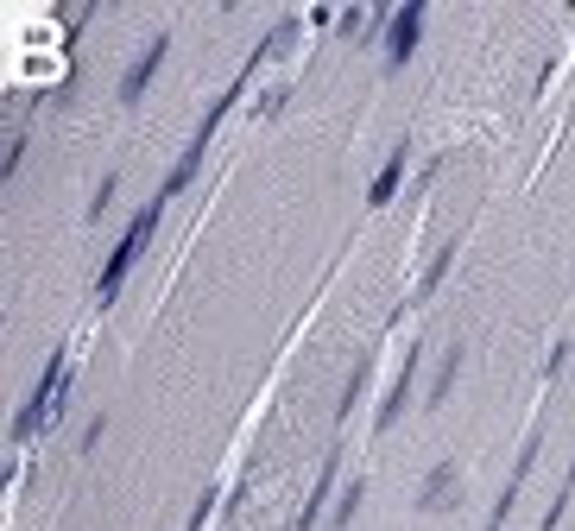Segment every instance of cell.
Wrapping results in <instances>:
<instances>
[{
    "mask_svg": "<svg viewBox=\"0 0 575 531\" xmlns=\"http://www.w3.org/2000/svg\"><path fill=\"white\" fill-rule=\"evenodd\" d=\"M158 222H165V196H152V203H146L140 215H133V222H127V234L114 241V253L102 260V279H95V298H102V304H114V291H121V285H127V272L140 266V253L152 247Z\"/></svg>",
    "mask_w": 575,
    "mask_h": 531,
    "instance_id": "obj_1",
    "label": "cell"
},
{
    "mask_svg": "<svg viewBox=\"0 0 575 531\" xmlns=\"http://www.w3.org/2000/svg\"><path fill=\"white\" fill-rule=\"evenodd\" d=\"M64 367H70V348H51V361H45V373H38V386L26 392V405H19V418H13V443H32L45 424L64 418V399H70Z\"/></svg>",
    "mask_w": 575,
    "mask_h": 531,
    "instance_id": "obj_2",
    "label": "cell"
},
{
    "mask_svg": "<svg viewBox=\"0 0 575 531\" xmlns=\"http://www.w3.org/2000/svg\"><path fill=\"white\" fill-rule=\"evenodd\" d=\"M165 57H171V32H152V45H140V51H133V64L121 70V89H114V95H121V108H140V95L152 89V76H158Z\"/></svg>",
    "mask_w": 575,
    "mask_h": 531,
    "instance_id": "obj_3",
    "label": "cell"
},
{
    "mask_svg": "<svg viewBox=\"0 0 575 531\" xmlns=\"http://www.w3.org/2000/svg\"><path fill=\"white\" fill-rule=\"evenodd\" d=\"M424 19H430V7H424V0H411V7H399V19L386 26V64H392V70H405L411 57H418V45H424Z\"/></svg>",
    "mask_w": 575,
    "mask_h": 531,
    "instance_id": "obj_4",
    "label": "cell"
},
{
    "mask_svg": "<svg viewBox=\"0 0 575 531\" xmlns=\"http://www.w3.org/2000/svg\"><path fill=\"white\" fill-rule=\"evenodd\" d=\"M418 354H424V342H411V348H405V367H399V380L386 386L380 411H373V430H392V424L405 418V405H411V386H418Z\"/></svg>",
    "mask_w": 575,
    "mask_h": 531,
    "instance_id": "obj_5",
    "label": "cell"
},
{
    "mask_svg": "<svg viewBox=\"0 0 575 531\" xmlns=\"http://www.w3.org/2000/svg\"><path fill=\"white\" fill-rule=\"evenodd\" d=\"M335 487H342V449H329V456H323V475H316V487H310L304 513L291 519V531H316V519H323V506H329Z\"/></svg>",
    "mask_w": 575,
    "mask_h": 531,
    "instance_id": "obj_6",
    "label": "cell"
},
{
    "mask_svg": "<svg viewBox=\"0 0 575 531\" xmlns=\"http://www.w3.org/2000/svg\"><path fill=\"white\" fill-rule=\"evenodd\" d=\"M449 500H462V468H455V462H436L430 475H424V487H418V513H443Z\"/></svg>",
    "mask_w": 575,
    "mask_h": 531,
    "instance_id": "obj_7",
    "label": "cell"
},
{
    "mask_svg": "<svg viewBox=\"0 0 575 531\" xmlns=\"http://www.w3.org/2000/svg\"><path fill=\"white\" fill-rule=\"evenodd\" d=\"M203 152H209V140H203V133H190V146L177 152V165L165 171V184H158V196H165V203H171V196H184V190L196 184V171H203Z\"/></svg>",
    "mask_w": 575,
    "mask_h": 531,
    "instance_id": "obj_8",
    "label": "cell"
},
{
    "mask_svg": "<svg viewBox=\"0 0 575 531\" xmlns=\"http://www.w3.org/2000/svg\"><path fill=\"white\" fill-rule=\"evenodd\" d=\"M405 159H411V133H405V140H399V146L386 152V165H380V177H373V184H367V203H373V209H386L392 196H399V177H405Z\"/></svg>",
    "mask_w": 575,
    "mask_h": 531,
    "instance_id": "obj_9",
    "label": "cell"
},
{
    "mask_svg": "<svg viewBox=\"0 0 575 531\" xmlns=\"http://www.w3.org/2000/svg\"><path fill=\"white\" fill-rule=\"evenodd\" d=\"M462 367H468V348H462V342H449V348H443V361H436V380L424 386V405H430V411H436V405H443L449 392H455V380H462Z\"/></svg>",
    "mask_w": 575,
    "mask_h": 531,
    "instance_id": "obj_10",
    "label": "cell"
},
{
    "mask_svg": "<svg viewBox=\"0 0 575 531\" xmlns=\"http://www.w3.org/2000/svg\"><path fill=\"white\" fill-rule=\"evenodd\" d=\"M449 266H455V241H443V247H436V260L424 266V279H418V291H411V304H424V298H436V285L449 279Z\"/></svg>",
    "mask_w": 575,
    "mask_h": 531,
    "instance_id": "obj_11",
    "label": "cell"
},
{
    "mask_svg": "<svg viewBox=\"0 0 575 531\" xmlns=\"http://www.w3.org/2000/svg\"><path fill=\"white\" fill-rule=\"evenodd\" d=\"M367 380H373V367H367V361H354V373H348V386H342V399H335V424H348V418H354V405H361V392H367Z\"/></svg>",
    "mask_w": 575,
    "mask_h": 531,
    "instance_id": "obj_12",
    "label": "cell"
},
{
    "mask_svg": "<svg viewBox=\"0 0 575 531\" xmlns=\"http://www.w3.org/2000/svg\"><path fill=\"white\" fill-rule=\"evenodd\" d=\"M361 506H367V481L354 475V481L342 487V494H335V513H329V525H354V519H361Z\"/></svg>",
    "mask_w": 575,
    "mask_h": 531,
    "instance_id": "obj_13",
    "label": "cell"
},
{
    "mask_svg": "<svg viewBox=\"0 0 575 531\" xmlns=\"http://www.w3.org/2000/svg\"><path fill=\"white\" fill-rule=\"evenodd\" d=\"M538 437H525V449H519V462H512V475H506V487H500V494H512V500H519V487H525V475H531V468H538Z\"/></svg>",
    "mask_w": 575,
    "mask_h": 531,
    "instance_id": "obj_14",
    "label": "cell"
},
{
    "mask_svg": "<svg viewBox=\"0 0 575 531\" xmlns=\"http://www.w3.org/2000/svg\"><path fill=\"white\" fill-rule=\"evenodd\" d=\"M569 354H575V336H557V348L544 354V380H563V367H569Z\"/></svg>",
    "mask_w": 575,
    "mask_h": 531,
    "instance_id": "obj_15",
    "label": "cell"
},
{
    "mask_svg": "<svg viewBox=\"0 0 575 531\" xmlns=\"http://www.w3.org/2000/svg\"><path fill=\"white\" fill-rule=\"evenodd\" d=\"M114 190H121V177H102V184H95V196H89V222H102V215H108V203H114Z\"/></svg>",
    "mask_w": 575,
    "mask_h": 531,
    "instance_id": "obj_16",
    "label": "cell"
},
{
    "mask_svg": "<svg viewBox=\"0 0 575 531\" xmlns=\"http://www.w3.org/2000/svg\"><path fill=\"white\" fill-rule=\"evenodd\" d=\"M215 506H222V494H215V487H203V500L190 506V525H184V531H203V525L215 519Z\"/></svg>",
    "mask_w": 575,
    "mask_h": 531,
    "instance_id": "obj_17",
    "label": "cell"
},
{
    "mask_svg": "<svg viewBox=\"0 0 575 531\" xmlns=\"http://www.w3.org/2000/svg\"><path fill=\"white\" fill-rule=\"evenodd\" d=\"M102 437H108V411H95V418H89V430H83V437H76V443H83V456H89V449L102 443Z\"/></svg>",
    "mask_w": 575,
    "mask_h": 531,
    "instance_id": "obj_18",
    "label": "cell"
},
{
    "mask_svg": "<svg viewBox=\"0 0 575 531\" xmlns=\"http://www.w3.org/2000/svg\"><path fill=\"white\" fill-rule=\"evenodd\" d=\"M19 159H26V133H13V146H7V165H0V177H13Z\"/></svg>",
    "mask_w": 575,
    "mask_h": 531,
    "instance_id": "obj_19",
    "label": "cell"
},
{
    "mask_svg": "<svg viewBox=\"0 0 575 531\" xmlns=\"http://www.w3.org/2000/svg\"><path fill=\"white\" fill-rule=\"evenodd\" d=\"M285 102H291V89H285V83H279V89H272V95H266V102H260V121H272V114H279V108H285Z\"/></svg>",
    "mask_w": 575,
    "mask_h": 531,
    "instance_id": "obj_20",
    "label": "cell"
},
{
    "mask_svg": "<svg viewBox=\"0 0 575 531\" xmlns=\"http://www.w3.org/2000/svg\"><path fill=\"white\" fill-rule=\"evenodd\" d=\"M436 177H443V159H430V165L418 171V184H411V190H430V184H436Z\"/></svg>",
    "mask_w": 575,
    "mask_h": 531,
    "instance_id": "obj_21",
    "label": "cell"
}]
</instances>
